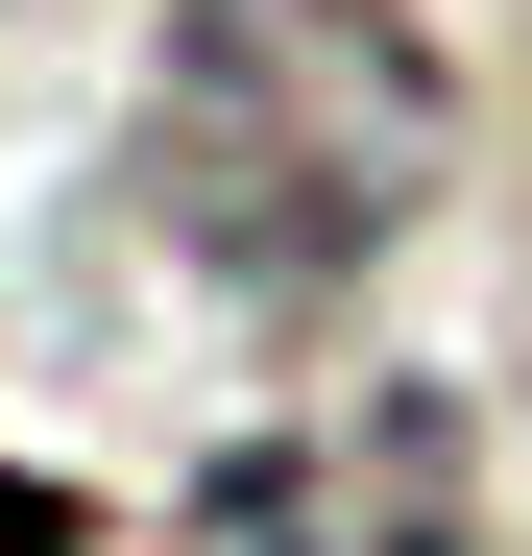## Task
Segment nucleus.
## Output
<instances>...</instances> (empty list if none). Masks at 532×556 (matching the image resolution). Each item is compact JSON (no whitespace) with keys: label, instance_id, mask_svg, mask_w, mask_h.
Segmentation results:
<instances>
[{"label":"nucleus","instance_id":"obj_1","mask_svg":"<svg viewBox=\"0 0 532 556\" xmlns=\"http://www.w3.org/2000/svg\"><path fill=\"white\" fill-rule=\"evenodd\" d=\"M460 169V73L411 49V0H169L145 49V122H122V194L145 242L242 315H315L435 218Z\"/></svg>","mask_w":532,"mask_h":556},{"label":"nucleus","instance_id":"obj_3","mask_svg":"<svg viewBox=\"0 0 532 556\" xmlns=\"http://www.w3.org/2000/svg\"><path fill=\"white\" fill-rule=\"evenodd\" d=\"M0 556H98V532H73V508L25 484V459H0Z\"/></svg>","mask_w":532,"mask_h":556},{"label":"nucleus","instance_id":"obj_2","mask_svg":"<svg viewBox=\"0 0 532 556\" xmlns=\"http://www.w3.org/2000/svg\"><path fill=\"white\" fill-rule=\"evenodd\" d=\"M194 556H484V484H460V412L435 388H364L315 435H242L194 484Z\"/></svg>","mask_w":532,"mask_h":556}]
</instances>
